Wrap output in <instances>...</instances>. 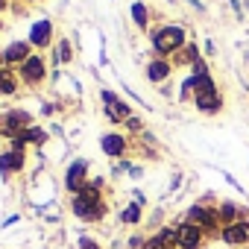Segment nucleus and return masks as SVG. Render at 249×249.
Instances as JSON below:
<instances>
[{"label": "nucleus", "mask_w": 249, "mask_h": 249, "mask_svg": "<svg viewBox=\"0 0 249 249\" xmlns=\"http://www.w3.org/2000/svg\"><path fill=\"white\" fill-rule=\"evenodd\" d=\"M85 173H88V164H85V161H73V167L68 170V179H65L68 191H82V188H85V185H82Z\"/></svg>", "instance_id": "6"}, {"label": "nucleus", "mask_w": 249, "mask_h": 249, "mask_svg": "<svg viewBox=\"0 0 249 249\" xmlns=\"http://www.w3.org/2000/svg\"><path fill=\"white\" fill-rule=\"evenodd\" d=\"M240 249H249V246H240Z\"/></svg>", "instance_id": "20"}, {"label": "nucleus", "mask_w": 249, "mask_h": 249, "mask_svg": "<svg viewBox=\"0 0 249 249\" xmlns=\"http://www.w3.org/2000/svg\"><path fill=\"white\" fill-rule=\"evenodd\" d=\"M132 18L138 21V27H147V9H144L141 3H135V6H132Z\"/></svg>", "instance_id": "16"}, {"label": "nucleus", "mask_w": 249, "mask_h": 249, "mask_svg": "<svg viewBox=\"0 0 249 249\" xmlns=\"http://www.w3.org/2000/svg\"><path fill=\"white\" fill-rule=\"evenodd\" d=\"M103 100H106V111H108V117L111 120H126L129 117V108L126 106H123V103H117V97L114 94H103Z\"/></svg>", "instance_id": "8"}, {"label": "nucleus", "mask_w": 249, "mask_h": 249, "mask_svg": "<svg viewBox=\"0 0 249 249\" xmlns=\"http://www.w3.org/2000/svg\"><path fill=\"white\" fill-rule=\"evenodd\" d=\"M196 106H199L202 111H217V108H220V97H217V91L199 94V97H196Z\"/></svg>", "instance_id": "11"}, {"label": "nucleus", "mask_w": 249, "mask_h": 249, "mask_svg": "<svg viewBox=\"0 0 249 249\" xmlns=\"http://www.w3.org/2000/svg\"><path fill=\"white\" fill-rule=\"evenodd\" d=\"M188 223L199 226L205 234H214V231H217V223H220V214L211 211V208H205V205H194V208L188 211Z\"/></svg>", "instance_id": "1"}, {"label": "nucleus", "mask_w": 249, "mask_h": 249, "mask_svg": "<svg viewBox=\"0 0 249 249\" xmlns=\"http://www.w3.org/2000/svg\"><path fill=\"white\" fill-rule=\"evenodd\" d=\"M21 73H24L27 82H38V79H44V62H41L38 56H30V59L21 65Z\"/></svg>", "instance_id": "5"}, {"label": "nucleus", "mask_w": 249, "mask_h": 249, "mask_svg": "<svg viewBox=\"0 0 249 249\" xmlns=\"http://www.w3.org/2000/svg\"><path fill=\"white\" fill-rule=\"evenodd\" d=\"M141 220V208L138 205H129L126 211H123V223H138Z\"/></svg>", "instance_id": "15"}, {"label": "nucleus", "mask_w": 249, "mask_h": 249, "mask_svg": "<svg viewBox=\"0 0 249 249\" xmlns=\"http://www.w3.org/2000/svg\"><path fill=\"white\" fill-rule=\"evenodd\" d=\"M27 56H30V44L24 41H15L6 47V62H27Z\"/></svg>", "instance_id": "9"}, {"label": "nucleus", "mask_w": 249, "mask_h": 249, "mask_svg": "<svg viewBox=\"0 0 249 249\" xmlns=\"http://www.w3.org/2000/svg\"><path fill=\"white\" fill-rule=\"evenodd\" d=\"M30 44H33V47H38V50L50 44V24H47V21H38V24H33Z\"/></svg>", "instance_id": "7"}, {"label": "nucleus", "mask_w": 249, "mask_h": 249, "mask_svg": "<svg viewBox=\"0 0 249 249\" xmlns=\"http://www.w3.org/2000/svg\"><path fill=\"white\" fill-rule=\"evenodd\" d=\"M56 59H59V62H68V59H71V50H68V44H65V41H62V44H59V50H56Z\"/></svg>", "instance_id": "18"}, {"label": "nucleus", "mask_w": 249, "mask_h": 249, "mask_svg": "<svg viewBox=\"0 0 249 249\" xmlns=\"http://www.w3.org/2000/svg\"><path fill=\"white\" fill-rule=\"evenodd\" d=\"M182 41H185V33L179 27H164L161 33H156V50L159 53H170V50L182 47Z\"/></svg>", "instance_id": "3"}, {"label": "nucleus", "mask_w": 249, "mask_h": 249, "mask_svg": "<svg viewBox=\"0 0 249 249\" xmlns=\"http://www.w3.org/2000/svg\"><path fill=\"white\" fill-rule=\"evenodd\" d=\"M21 167H24V156H21V153H6V156H0V170H3V173L21 170Z\"/></svg>", "instance_id": "10"}, {"label": "nucleus", "mask_w": 249, "mask_h": 249, "mask_svg": "<svg viewBox=\"0 0 249 249\" xmlns=\"http://www.w3.org/2000/svg\"><path fill=\"white\" fill-rule=\"evenodd\" d=\"M0 94H15V73L0 71Z\"/></svg>", "instance_id": "13"}, {"label": "nucleus", "mask_w": 249, "mask_h": 249, "mask_svg": "<svg viewBox=\"0 0 249 249\" xmlns=\"http://www.w3.org/2000/svg\"><path fill=\"white\" fill-rule=\"evenodd\" d=\"M220 237H223L231 249H240V246H246V243H249V229H246L243 223H231V226H223Z\"/></svg>", "instance_id": "4"}, {"label": "nucleus", "mask_w": 249, "mask_h": 249, "mask_svg": "<svg viewBox=\"0 0 249 249\" xmlns=\"http://www.w3.org/2000/svg\"><path fill=\"white\" fill-rule=\"evenodd\" d=\"M123 147H126V144H123L120 135H106V138H103V150H106L108 156H120Z\"/></svg>", "instance_id": "12"}, {"label": "nucleus", "mask_w": 249, "mask_h": 249, "mask_svg": "<svg viewBox=\"0 0 249 249\" xmlns=\"http://www.w3.org/2000/svg\"><path fill=\"white\" fill-rule=\"evenodd\" d=\"M202 229L194 223H182L176 229V249H199L202 246Z\"/></svg>", "instance_id": "2"}, {"label": "nucleus", "mask_w": 249, "mask_h": 249, "mask_svg": "<svg viewBox=\"0 0 249 249\" xmlns=\"http://www.w3.org/2000/svg\"><path fill=\"white\" fill-rule=\"evenodd\" d=\"M21 138H24V141H33V144H41V141H44V132H41V129H30V132H24Z\"/></svg>", "instance_id": "17"}, {"label": "nucleus", "mask_w": 249, "mask_h": 249, "mask_svg": "<svg viewBox=\"0 0 249 249\" xmlns=\"http://www.w3.org/2000/svg\"><path fill=\"white\" fill-rule=\"evenodd\" d=\"M167 73H170V65H167V62H153V65H150V79H153V82H161Z\"/></svg>", "instance_id": "14"}, {"label": "nucleus", "mask_w": 249, "mask_h": 249, "mask_svg": "<svg viewBox=\"0 0 249 249\" xmlns=\"http://www.w3.org/2000/svg\"><path fill=\"white\" fill-rule=\"evenodd\" d=\"M79 249H100V246H97L94 240H82V243H79Z\"/></svg>", "instance_id": "19"}]
</instances>
